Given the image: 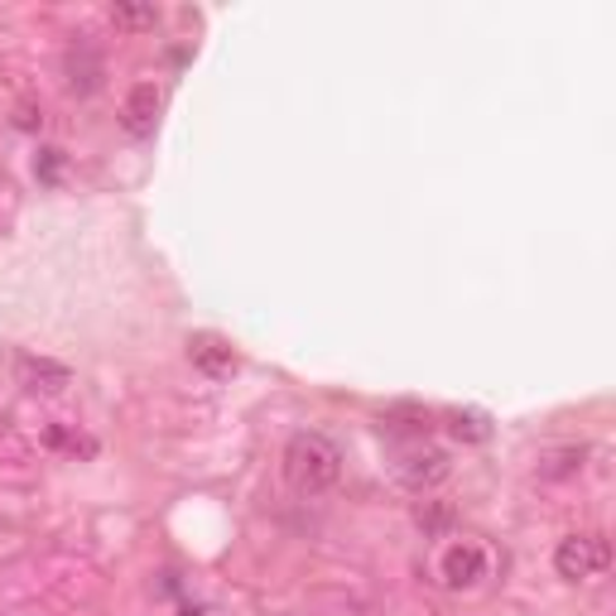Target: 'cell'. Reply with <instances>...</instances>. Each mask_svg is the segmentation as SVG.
Returning a JSON list of instances; mask_svg holds the SVG:
<instances>
[{
  "label": "cell",
  "instance_id": "cell-1",
  "mask_svg": "<svg viewBox=\"0 0 616 616\" xmlns=\"http://www.w3.org/2000/svg\"><path fill=\"white\" fill-rule=\"evenodd\" d=\"M285 477L299 496H323L342 481V448L328 439V433H294L285 448Z\"/></svg>",
  "mask_w": 616,
  "mask_h": 616
},
{
  "label": "cell",
  "instance_id": "cell-2",
  "mask_svg": "<svg viewBox=\"0 0 616 616\" xmlns=\"http://www.w3.org/2000/svg\"><path fill=\"white\" fill-rule=\"evenodd\" d=\"M607 564H612V544L602 540V535H568V540H558V549H554V568H558V578H568V582L602 578Z\"/></svg>",
  "mask_w": 616,
  "mask_h": 616
},
{
  "label": "cell",
  "instance_id": "cell-3",
  "mask_svg": "<svg viewBox=\"0 0 616 616\" xmlns=\"http://www.w3.org/2000/svg\"><path fill=\"white\" fill-rule=\"evenodd\" d=\"M188 362L208 380H227V376H237L241 356H237V347L227 338H217V332H193V338H188Z\"/></svg>",
  "mask_w": 616,
  "mask_h": 616
},
{
  "label": "cell",
  "instance_id": "cell-4",
  "mask_svg": "<svg viewBox=\"0 0 616 616\" xmlns=\"http://www.w3.org/2000/svg\"><path fill=\"white\" fill-rule=\"evenodd\" d=\"M395 477L405 481L410 491H433L448 477V457L439 453V448H410L405 463L395 467Z\"/></svg>",
  "mask_w": 616,
  "mask_h": 616
},
{
  "label": "cell",
  "instance_id": "cell-5",
  "mask_svg": "<svg viewBox=\"0 0 616 616\" xmlns=\"http://www.w3.org/2000/svg\"><path fill=\"white\" fill-rule=\"evenodd\" d=\"M164 111V92L154 83H136L126 97V106H121V126L130 130V136H150L154 121H160Z\"/></svg>",
  "mask_w": 616,
  "mask_h": 616
},
{
  "label": "cell",
  "instance_id": "cell-6",
  "mask_svg": "<svg viewBox=\"0 0 616 616\" xmlns=\"http://www.w3.org/2000/svg\"><path fill=\"white\" fill-rule=\"evenodd\" d=\"M15 366H20V380H25L29 390H39V395H63V390L73 386V372L63 362H53V356L25 352Z\"/></svg>",
  "mask_w": 616,
  "mask_h": 616
},
{
  "label": "cell",
  "instance_id": "cell-7",
  "mask_svg": "<svg viewBox=\"0 0 616 616\" xmlns=\"http://www.w3.org/2000/svg\"><path fill=\"white\" fill-rule=\"evenodd\" d=\"M487 578V554L477 544H453L443 554V582L448 588H473Z\"/></svg>",
  "mask_w": 616,
  "mask_h": 616
},
{
  "label": "cell",
  "instance_id": "cell-8",
  "mask_svg": "<svg viewBox=\"0 0 616 616\" xmlns=\"http://www.w3.org/2000/svg\"><path fill=\"white\" fill-rule=\"evenodd\" d=\"M448 429H453V439H463V443H487L491 439V419L487 414H477V410H457L453 419H448Z\"/></svg>",
  "mask_w": 616,
  "mask_h": 616
},
{
  "label": "cell",
  "instance_id": "cell-9",
  "mask_svg": "<svg viewBox=\"0 0 616 616\" xmlns=\"http://www.w3.org/2000/svg\"><path fill=\"white\" fill-rule=\"evenodd\" d=\"M111 25H121V29H154V25H160V5H111Z\"/></svg>",
  "mask_w": 616,
  "mask_h": 616
},
{
  "label": "cell",
  "instance_id": "cell-10",
  "mask_svg": "<svg viewBox=\"0 0 616 616\" xmlns=\"http://www.w3.org/2000/svg\"><path fill=\"white\" fill-rule=\"evenodd\" d=\"M49 443H53V448H68V453H97L92 439H83V433H68V429H49Z\"/></svg>",
  "mask_w": 616,
  "mask_h": 616
}]
</instances>
